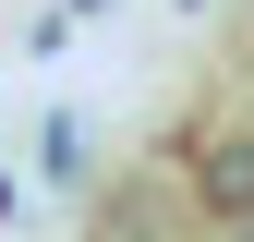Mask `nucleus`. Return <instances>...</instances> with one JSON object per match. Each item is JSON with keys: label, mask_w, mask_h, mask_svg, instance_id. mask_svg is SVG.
I'll return each instance as SVG.
<instances>
[{"label": "nucleus", "mask_w": 254, "mask_h": 242, "mask_svg": "<svg viewBox=\"0 0 254 242\" xmlns=\"http://www.w3.org/2000/svg\"><path fill=\"white\" fill-rule=\"evenodd\" d=\"M194 206H218V218H254V133L194 145Z\"/></svg>", "instance_id": "obj_1"}, {"label": "nucleus", "mask_w": 254, "mask_h": 242, "mask_svg": "<svg viewBox=\"0 0 254 242\" xmlns=\"http://www.w3.org/2000/svg\"><path fill=\"white\" fill-rule=\"evenodd\" d=\"M230 242H254V218H230Z\"/></svg>", "instance_id": "obj_2"}]
</instances>
